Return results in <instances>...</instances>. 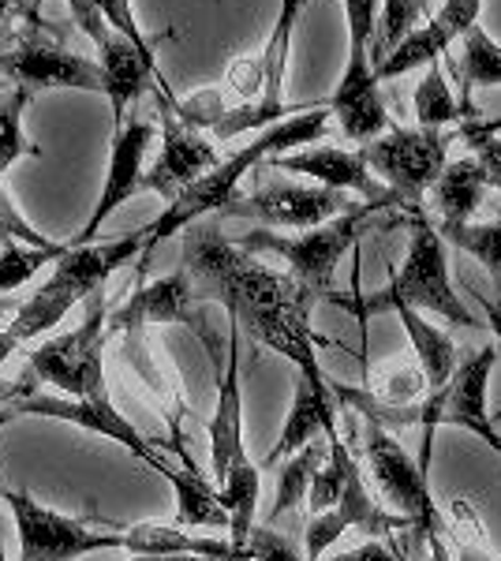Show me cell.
Returning a JSON list of instances; mask_svg holds the SVG:
<instances>
[{"instance_id":"obj_34","label":"cell","mask_w":501,"mask_h":561,"mask_svg":"<svg viewBox=\"0 0 501 561\" xmlns=\"http://www.w3.org/2000/svg\"><path fill=\"white\" fill-rule=\"evenodd\" d=\"M442 237L449 243H457L460 251H468V255L487 270V277L494 280L498 300H501V214L494 217V221L464 225V229L442 232Z\"/></svg>"},{"instance_id":"obj_46","label":"cell","mask_w":501,"mask_h":561,"mask_svg":"<svg viewBox=\"0 0 501 561\" xmlns=\"http://www.w3.org/2000/svg\"><path fill=\"white\" fill-rule=\"evenodd\" d=\"M0 561H8V558H4V554H0Z\"/></svg>"},{"instance_id":"obj_1","label":"cell","mask_w":501,"mask_h":561,"mask_svg":"<svg viewBox=\"0 0 501 561\" xmlns=\"http://www.w3.org/2000/svg\"><path fill=\"white\" fill-rule=\"evenodd\" d=\"M180 266L191 280L195 304L217 300L240 330H248L259 345L273 348L296 364L299 375L326 378L318 364V345L311 330V311L318 304L293 274L266 266L259 255L243 251L221 232L217 217H203L180 240Z\"/></svg>"},{"instance_id":"obj_4","label":"cell","mask_w":501,"mask_h":561,"mask_svg":"<svg viewBox=\"0 0 501 561\" xmlns=\"http://www.w3.org/2000/svg\"><path fill=\"white\" fill-rule=\"evenodd\" d=\"M389 206H408V203L400 195L378 198V203H360V206H352L349 214L304 232V237H281V232H270V229H251L248 237H240L236 243H240L243 251H251V255L285 259L288 274H293L307 293H315L318 300H322V296H330L337 262L344 259V251L355 248L363 232L375 225V217L382 210H389Z\"/></svg>"},{"instance_id":"obj_9","label":"cell","mask_w":501,"mask_h":561,"mask_svg":"<svg viewBox=\"0 0 501 561\" xmlns=\"http://www.w3.org/2000/svg\"><path fill=\"white\" fill-rule=\"evenodd\" d=\"M453 131H426V128H389L378 139L363 142L371 173L386 180L408 206H423V195L439 184V176L449 165V142Z\"/></svg>"},{"instance_id":"obj_21","label":"cell","mask_w":501,"mask_h":561,"mask_svg":"<svg viewBox=\"0 0 501 561\" xmlns=\"http://www.w3.org/2000/svg\"><path fill=\"white\" fill-rule=\"evenodd\" d=\"M337 393L330 386V378H311V375H296V393H293V409L288 420L281 427L277 446L270 449L266 465L296 457L304 446H311L318 438H337Z\"/></svg>"},{"instance_id":"obj_6","label":"cell","mask_w":501,"mask_h":561,"mask_svg":"<svg viewBox=\"0 0 501 561\" xmlns=\"http://www.w3.org/2000/svg\"><path fill=\"white\" fill-rule=\"evenodd\" d=\"M109 337V311H105V293H94L87 300L83 322L71 333L45 341L31 352V364L23 375H31L34 382L57 386L64 397H79V401H102L105 393V367H102V348Z\"/></svg>"},{"instance_id":"obj_38","label":"cell","mask_w":501,"mask_h":561,"mask_svg":"<svg viewBox=\"0 0 501 561\" xmlns=\"http://www.w3.org/2000/svg\"><path fill=\"white\" fill-rule=\"evenodd\" d=\"M457 135H460V139H468L471 153H476L479 165H482V173H487V184L501 192V135L482 131L479 121H468Z\"/></svg>"},{"instance_id":"obj_39","label":"cell","mask_w":501,"mask_h":561,"mask_svg":"<svg viewBox=\"0 0 501 561\" xmlns=\"http://www.w3.org/2000/svg\"><path fill=\"white\" fill-rule=\"evenodd\" d=\"M243 550L251 554V561H307V554H299L296 550V542L288 539L285 531L270 528V524L254 528Z\"/></svg>"},{"instance_id":"obj_3","label":"cell","mask_w":501,"mask_h":561,"mask_svg":"<svg viewBox=\"0 0 501 561\" xmlns=\"http://www.w3.org/2000/svg\"><path fill=\"white\" fill-rule=\"evenodd\" d=\"M397 307H415V311H431L439 319L460 325V330H476L487 325L479 314H471V307L460 300V293L453 288L449 277V259H445V237L426 221L423 206H412V240H408V255L400 274L389 280L382 293L363 296L360 304H352V311L360 319L378 311H397Z\"/></svg>"},{"instance_id":"obj_40","label":"cell","mask_w":501,"mask_h":561,"mask_svg":"<svg viewBox=\"0 0 501 561\" xmlns=\"http://www.w3.org/2000/svg\"><path fill=\"white\" fill-rule=\"evenodd\" d=\"M68 8H71V20H76L79 31L94 42V49H105V42L113 38V31H109L105 15H102V0H68Z\"/></svg>"},{"instance_id":"obj_35","label":"cell","mask_w":501,"mask_h":561,"mask_svg":"<svg viewBox=\"0 0 501 561\" xmlns=\"http://www.w3.org/2000/svg\"><path fill=\"white\" fill-rule=\"evenodd\" d=\"M378 378H382V386H375V397L382 404H394V409L419 404V393L431 389L419 364H389V367H382Z\"/></svg>"},{"instance_id":"obj_25","label":"cell","mask_w":501,"mask_h":561,"mask_svg":"<svg viewBox=\"0 0 501 561\" xmlns=\"http://www.w3.org/2000/svg\"><path fill=\"white\" fill-rule=\"evenodd\" d=\"M487 187H490L487 173H482L476 153L460 161H449L445 173L439 176V184L431 187L434 210H439V232H453V229L471 225V214L479 210Z\"/></svg>"},{"instance_id":"obj_41","label":"cell","mask_w":501,"mask_h":561,"mask_svg":"<svg viewBox=\"0 0 501 561\" xmlns=\"http://www.w3.org/2000/svg\"><path fill=\"white\" fill-rule=\"evenodd\" d=\"M326 561H397V550H389L386 542L371 539V542H363V547L344 550V554H333V558H326Z\"/></svg>"},{"instance_id":"obj_23","label":"cell","mask_w":501,"mask_h":561,"mask_svg":"<svg viewBox=\"0 0 501 561\" xmlns=\"http://www.w3.org/2000/svg\"><path fill=\"white\" fill-rule=\"evenodd\" d=\"M150 322H187V325L198 322L195 293H191L184 266H180L177 274L139 288L124 307H116V311L109 314V333H135Z\"/></svg>"},{"instance_id":"obj_15","label":"cell","mask_w":501,"mask_h":561,"mask_svg":"<svg viewBox=\"0 0 501 561\" xmlns=\"http://www.w3.org/2000/svg\"><path fill=\"white\" fill-rule=\"evenodd\" d=\"M15 415H38V420H60L71 423V427H83L90 434H102L109 442H121L124 449H132V457H139L143 465L153 468V472H166L169 460L153 449V442L143 438L139 431L132 427V420H124V412L113 409V401L102 397V401H79V397H49V393H31L23 401L8 404Z\"/></svg>"},{"instance_id":"obj_33","label":"cell","mask_w":501,"mask_h":561,"mask_svg":"<svg viewBox=\"0 0 501 561\" xmlns=\"http://www.w3.org/2000/svg\"><path fill=\"white\" fill-rule=\"evenodd\" d=\"M26 102H31L26 90H12V94H4V87H0V176H4L20 158H38L42 153L23 131Z\"/></svg>"},{"instance_id":"obj_24","label":"cell","mask_w":501,"mask_h":561,"mask_svg":"<svg viewBox=\"0 0 501 561\" xmlns=\"http://www.w3.org/2000/svg\"><path fill=\"white\" fill-rule=\"evenodd\" d=\"M127 554L135 558H214V561H248L251 554L240 547H232L229 539H209V536H191L172 524H135L127 528Z\"/></svg>"},{"instance_id":"obj_27","label":"cell","mask_w":501,"mask_h":561,"mask_svg":"<svg viewBox=\"0 0 501 561\" xmlns=\"http://www.w3.org/2000/svg\"><path fill=\"white\" fill-rule=\"evenodd\" d=\"M397 319L405 325L408 341H412V352H415V364L423 367L426 386H431V393H434V389H442L457 375V367H460L457 345H453L449 333L439 330L434 322H426L415 307H397Z\"/></svg>"},{"instance_id":"obj_28","label":"cell","mask_w":501,"mask_h":561,"mask_svg":"<svg viewBox=\"0 0 501 561\" xmlns=\"http://www.w3.org/2000/svg\"><path fill=\"white\" fill-rule=\"evenodd\" d=\"M326 460H330V442H311V446H304L296 457H288L285 465H281V472H277V497H273V505H270V513H266L270 528L281 517L296 513L299 505L307 502L318 468H322Z\"/></svg>"},{"instance_id":"obj_5","label":"cell","mask_w":501,"mask_h":561,"mask_svg":"<svg viewBox=\"0 0 501 561\" xmlns=\"http://www.w3.org/2000/svg\"><path fill=\"white\" fill-rule=\"evenodd\" d=\"M349 20V65L330 98V113L352 142H371L394 128L386 102L378 94L375 38H378V0H341Z\"/></svg>"},{"instance_id":"obj_29","label":"cell","mask_w":501,"mask_h":561,"mask_svg":"<svg viewBox=\"0 0 501 561\" xmlns=\"http://www.w3.org/2000/svg\"><path fill=\"white\" fill-rule=\"evenodd\" d=\"M221 502L229 510V542L243 550L254 531V510H259V468L251 460L229 472V479L221 483Z\"/></svg>"},{"instance_id":"obj_7","label":"cell","mask_w":501,"mask_h":561,"mask_svg":"<svg viewBox=\"0 0 501 561\" xmlns=\"http://www.w3.org/2000/svg\"><path fill=\"white\" fill-rule=\"evenodd\" d=\"M494 364H498V345L479 348L476 356L464 359L449 382L442 389H434L426 401H419V427H423V454H419V465L423 468L431 465V442L439 427H457V431L476 434V438H482L501 457V431L494 427V415L487 412V389H490V370H494Z\"/></svg>"},{"instance_id":"obj_16","label":"cell","mask_w":501,"mask_h":561,"mask_svg":"<svg viewBox=\"0 0 501 561\" xmlns=\"http://www.w3.org/2000/svg\"><path fill=\"white\" fill-rule=\"evenodd\" d=\"M349 528H360L363 536H371V539L397 536V531L412 528V524L400 517V513L382 510L375 497H371L367 483H363L360 465H352L349 483H344V494H341V502H337V510L318 513V517L307 520V528H304V554H307V561H322L326 550H330Z\"/></svg>"},{"instance_id":"obj_20","label":"cell","mask_w":501,"mask_h":561,"mask_svg":"<svg viewBox=\"0 0 501 561\" xmlns=\"http://www.w3.org/2000/svg\"><path fill=\"white\" fill-rule=\"evenodd\" d=\"M273 169L277 173H296V176H307L322 187H333V192H355L363 195L367 203H378V198H394L397 192L386 187L382 180H375L371 173L367 158L363 150H341V147H304V150H293V153H281L273 158Z\"/></svg>"},{"instance_id":"obj_11","label":"cell","mask_w":501,"mask_h":561,"mask_svg":"<svg viewBox=\"0 0 501 561\" xmlns=\"http://www.w3.org/2000/svg\"><path fill=\"white\" fill-rule=\"evenodd\" d=\"M0 79H12L15 90H83L105 98V71L83 53L60 49L42 38H23L0 49Z\"/></svg>"},{"instance_id":"obj_26","label":"cell","mask_w":501,"mask_h":561,"mask_svg":"<svg viewBox=\"0 0 501 561\" xmlns=\"http://www.w3.org/2000/svg\"><path fill=\"white\" fill-rule=\"evenodd\" d=\"M177 454L184 457L187 468L169 465L161 472V479H169L172 494H177V524H184V528H229V510L221 502V486L209 483L180 446Z\"/></svg>"},{"instance_id":"obj_14","label":"cell","mask_w":501,"mask_h":561,"mask_svg":"<svg viewBox=\"0 0 501 561\" xmlns=\"http://www.w3.org/2000/svg\"><path fill=\"white\" fill-rule=\"evenodd\" d=\"M153 142V124L143 116H132L121 128H113V142H109V173L98 195L94 210H90L83 232L71 243H94L102 225L121 210L124 203H132V195L147 192V153Z\"/></svg>"},{"instance_id":"obj_13","label":"cell","mask_w":501,"mask_h":561,"mask_svg":"<svg viewBox=\"0 0 501 561\" xmlns=\"http://www.w3.org/2000/svg\"><path fill=\"white\" fill-rule=\"evenodd\" d=\"M349 210L352 206L344 192H333V187L322 184L307 187V184L277 180V184H266L251 195L240 192L221 217H248V221L270 225V229H318V225L333 221V217Z\"/></svg>"},{"instance_id":"obj_10","label":"cell","mask_w":501,"mask_h":561,"mask_svg":"<svg viewBox=\"0 0 501 561\" xmlns=\"http://www.w3.org/2000/svg\"><path fill=\"white\" fill-rule=\"evenodd\" d=\"M12 505L15 531H20V561H79L98 550H127L124 536H109V531H90L83 520L57 513L42 505L38 497L26 491H0Z\"/></svg>"},{"instance_id":"obj_36","label":"cell","mask_w":501,"mask_h":561,"mask_svg":"<svg viewBox=\"0 0 501 561\" xmlns=\"http://www.w3.org/2000/svg\"><path fill=\"white\" fill-rule=\"evenodd\" d=\"M0 243H31V248H53V243H57V240L42 237V232L20 214L15 198L8 195L4 180H0Z\"/></svg>"},{"instance_id":"obj_44","label":"cell","mask_w":501,"mask_h":561,"mask_svg":"<svg viewBox=\"0 0 501 561\" xmlns=\"http://www.w3.org/2000/svg\"><path fill=\"white\" fill-rule=\"evenodd\" d=\"M12 420H20V415L8 409V404H0V427H8ZM0 554H4V524H0Z\"/></svg>"},{"instance_id":"obj_42","label":"cell","mask_w":501,"mask_h":561,"mask_svg":"<svg viewBox=\"0 0 501 561\" xmlns=\"http://www.w3.org/2000/svg\"><path fill=\"white\" fill-rule=\"evenodd\" d=\"M471 300L479 304L482 322L490 325V333H494V341H498V352H501V300H490V296H482V293H471Z\"/></svg>"},{"instance_id":"obj_31","label":"cell","mask_w":501,"mask_h":561,"mask_svg":"<svg viewBox=\"0 0 501 561\" xmlns=\"http://www.w3.org/2000/svg\"><path fill=\"white\" fill-rule=\"evenodd\" d=\"M460 79H464V108H468L471 121V90L476 87H498L501 83V42L490 38L482 26L468 31L464 38V53H460Z\"/></svg>"},{"instance_id":"obj_43","label":"cell","mask_w":501,"mask_h":561,"mask_svg":"<svg viewBox=\"0 0 501 561\" xmlns=\"http://www.w3.org/2000/svg\"><path fill=\"white\" fill-rule=\"evenodd\" d=\"M12 352H20V341H15L8 330H0V364H4V359L12 356Z\"/></svg>"},{"instance_id":"obj_30","label":"cell","mask_w":501,"mask_h":561,"mask_svg":"<svg viewBox=\"0 0 501 561\" xmlns=\"http://www.w3.org/2000/svg\"><path fill=\"white\" fill-rule=\"evenodd\" d=\"M460 116H468V108L457 102V94H453V87H449V79H445L442 65L434 60V65H426L423 83L415 87V121H419V128L445 131V124L460 121Z\"/></svg>"},{"instance_id":"obj_19","label":"cell","mask_w":501,"mask_h":561,"mask_svg":"<svg viewBox=\"0 0 501 561\" xmlns=\"http://www.w3.org/2000/svg\"><path fill=\"white\" fill-rule=\"evenodd\" d=\"M479 12H482V0H445L442 12H434L431 20L408 34V38L382 60L378 79H397V76H408L412 68L434 65L442 53H449L453 42H464L468 31H476Z\"/></svg>"},{"instance_id":"obj_17","label":"cell","mask_w":501,"mask_h":561,"mask_svg":"<svg viewBox=\"0 0 501 561\" xmlns=\"http://www.w3.org/2000/svg\"><path fill=\"white\" fill-rule=\"evenodd\" d=\"M147 251V229H135L132 237L105 240V243H71L68 255L53 262V274L45 285L60 288V293L76 296L79 304H87L94 293H105L109 277L121 274L127 262L143 259Z\"/></svg>"},{"instance_id":"obj_2","label":"cell","mask_w":501,"mask_h":561,"mask_svg":"<svg viewBox=\"0 0 501 561\" xmlns=\"http://www.w3.org/2000/svg\"><path fill=\"white\" fill-rule=\"evenodd\" d=\"M326 128H330V102H322V105L307 108V113H296V116H288V121L273 124V128L254 135V142H248L243 150H236L232 158L217 161V165L209 169L206 176H198L195 184L177 198V203H169L166 210H161L158 221L143 225V229H147V251H143V259H147L161 240L191 229V225L203 221V217H214V214L221 217L236 203L243 176H248L251 169H259L266 158L273 161L288 150H304L307 142H318L326 135Z\"/></svg>"},{"instance_id":"obj_8","label":"cell","mask_w":501,"mask_h":561,"mask_svg":"<svg viewBox=\"0 0 501 561\" xmlns=\"http://www.w3.org/2000/svg\"><path fill=\"white\" fill-rule=\"evenodd\" d=\"M363 449H367V465L378 491L386 494V502L394 505L400 517L412 524V536L419 542L449 539V524L439 513V502H434L431 483H426V468L405 454V446L394 438V431L367 420Z\"/></svg>"},{"instance_id":"obj_45","label":"cell","mask_w":501,"mask_h":561,"mask_svg":"<svg viewBox=\"0 0 501 561\" xmlns=\"http://www.w3.org/2000/svg\"><path fill=\"white\" fill-rule=\"evenodd\" d=\"M8 12H12V0H0V26H4V20H8Z\"/></svg>"},{"instance_id":"obj_18","label":"cell","mask_w":501,"mask_h":561,"mask_svg":"<svg viewBox=\"0 0 501 561\" xmlns=\"http://www.w3.org/2000/svg\"><path fill=\"white\" fill-rule=\"evenodd\" d=\"M206 431H209V476L221 486L232 468L248 460V446H243V393H240V322L232 319H229L225 375L217 382V409L209 415Z\"/></svg>"},{"instance_id":"obj_12","label":"cell","mask_w":501,"mask_h":561,"mask_svg":"<svg viewBox=\"0 0 501 561\" xmlns=\"http://www.w3.org/2000/svg\"><path fill=\"white\" fill-rule=\"evenodd\" d=\"M158 124H161V153L147 165V192L161 195L166 203H177L180 195L206 176L217 165V150L206 139V131L191 128L184 116L172 108V98L158 94Z\"/></svg>"},{"instance_id":"obj_22","label":"cell","mask_w":501,"mask_h":561,"mask_svg":"<svg viewBox=\"0 0 501 561\" xmlns=\"http://www.w3.org/2000/svg\"><path fill=\"white\" fill-rule=\"evenodd\" d=\"M102 53V71H105V98H109V108H113V128H121L127 121V108L139 102L143 94H166V98H177L166 83V76H161V68H153L147 57H143L139 49H135L132 42L121 38V34H113V38L105 42Z\"/></svg>"},{"instance_id":"obj_32","label":"cell","mask_w":501,"mask_h":561,"mask_svg":"<svg viewBox=\"0 0 501 561\" xmlns=\"http://www.w3.org/2000/svg\"><path fill=\"white\" fill-rule=\"evenodd\" d=\"M71 243H53V248H31V243H0V293H15L49 262H60Z\"/></svg>"},{"instance_id":"obj_47","label":"cell","mask_w":501,"mask_h":561,"mask_svg":"<svg viewBox=\"0 0 501 561\" xmlns=\"http://www.w3.org/2000/svg\"><path fill=\"white\" fill-rule=\"evenodd\" d=\"M423 4H426V0H423Z\"/></svg>"},{"instance_id":"obj_37","label":"cell","mask_w":501,"mask_h":561,"mask_svg":"<svg viewBox=\"0 0 501 561\" xmlns=\"http://www.w3.org/2000/svg\"><path fill=\"white\" fill-rule=\"evenodd\" d=\"M102 15H105L109 31H113V34H121V38L132 42L135 49H139L143 57H147L150 65L158 68V57H153V49H150L147 34H143L139 20H135V8H132V0H102Z\"/></svg>"}]
</instances>
